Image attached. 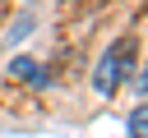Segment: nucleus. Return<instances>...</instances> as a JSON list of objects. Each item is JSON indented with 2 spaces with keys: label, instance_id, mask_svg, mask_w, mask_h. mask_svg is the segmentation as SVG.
<instances>
[{
  "label": "nucleus",
  "instance_id": "obj_1",
  "mask_svg": "<svg viewBox=\"0 0 148 138\" xmlns=\"http://www.w3.org/2000/svg\"><path fill=\"white\" fill-rule=\"evenodd\" d=\"M134 55H139V41H134V37H116V41L102 51V60L92 64V92H97V97H116V87H120V78L130 74Z\"/></svg>",
  "mask_w": 148,
  "mask_h": 138
},
{
  "label": "nucleus",
  "instance_id": "obj_2",
  "mask_svg": "<svg viewBox=\"0 0 148 138\" xmlns=\"http://www.w3.org/2000/svg\"><path fill=\"white\" fill-rule=\"evenodd\" d=\"M9 74H14V78H28L32 87H46V83H51V74H46V69H37L28 55H18V60L9 64Z\"/></svg>",
  "mask_w": 148,
  "mask_h": 138
},
{
  "label": "nucleus",
  "instance_id": "obj_3",
  "mask_svg": "<svg viewBox=\"0 0 148 138\" xmlns=\"http://www.w3.org/2000/svg\"><path fill=\"white\" fill-rule=\"evenodd\" d=\"M143 129H148V106H134V115H130V138H148Z\"/></svg>",
  "mask_w": 148,
  "mask_h": 138
}]
</instances>
